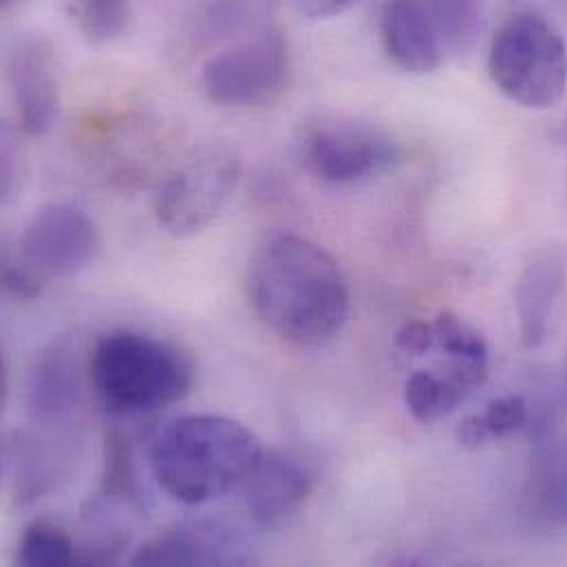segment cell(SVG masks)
<instances>
[{
    "mask_svg": "<svg viewBox=\"0 0 567 567\" xmlns=\"http://www.w3.org/2000/svg\"><path fill=\"white\" fill-rule=\"evenodd\" d=\"M248 298L281 340L305 349L336 338L351 309L333 257L296 235H277L257 250L248 268Z\"/></svg>",
    "mask_w": 567,
    "mask_h": 567,
    "instance_id": "cell-1",
    "label": "cell"
},
{
    "mask_svg": "<svg viewBox=\"0 0 567 567\" xmlns=\"http://www.w3.org/2000/svg\"><path fill=\"white\" fill-rule=\"evenodd\" d=\"M264 446L241 422L226 415H186L153 444L157 484L186 506L215 502L246 484Z\"/></svg>",
    "mask_w": 567,
    "mask_h": 567,
    "instance_id": "cell-2",
    "label": "cell"
},
{
    "mask_svg": "<svg viewBox=\"0 0 567 567\" xmlns=\"http://www.w3.org/2000/svg\"><path fill=\"white\" fill-rule=\"evenodd\" d=\"M89 373L102 406L111 415L128 417L184 400L195 380V364L173 342L122 329L95 342Z\"/></svg>",
    "mask_w": 567,
    "mask_h": 567,
    "instance_id": "cell-3",
    "label": "cell"
},
{
    "mask_svg": "<svg viewBox=\"0 0 567 567\" xmlns=\"http://www.w3.org/2000/svg\"><path fill=\"white\" fill-rule=\"evenodd\" d=\"M488 73L513 102L546 111L567 91V47L559 29L533 11L515 13L493 38Z\"/></svg>",
    "mask_w": 567,
    "mask_h": 567,
    "instance_id": "cell-4",
    "label": "cell"
},
{
    "mask_svg": "<svg viewBox=\"0 0 567 567\" xmlns=\"http://www.w3.org/2000/svg\"><path fill=\"white\" fill-rule=\"evenodd\" d=\"M241 155L228 144L195 148L162 184L157 224L173 237H193L224 210L241 179Z\"/></svg>",
    "mask_w": 567,
    "mask_h": 567,
    "instance_id": "cell-5",
    "label": "cell"
},
{
    "mask_svg": "<svg viewBox=\"0 0 567 567\" xmlns=\"http://www.w3.org/2000/svg\"><path fill=\"white\" fill-rule=\"evenodd\" d=\"M289 53L284 35L266 29L213 55L202 71L204 91L221 106L257 109L284 95Z\"/></svg>",
    "mask_w": 567,
    "mask_h": 567,
    "instance_id": "cell-6",
    "label": "cell"
},
{
    "mask_svg": "<svg viewBox=\"0 0 567 567\" xmlns=\"http://www.w3.org/2000/svg\"><path fill=\"white\" fill-rule=\"evenodd\" d=\"M302 159L307 171L324 184H355L386 173L400 159V148L373 126L331 122L305 137Z\"/></svg>",
    "mask_w": 567,
    "mask_h": 567,
    "instance_id": "cell-7",
    "label": "cell"
},
{
    "mask_svg": "<svg viewBox=\"0 0 567 567\" xmlns=\"http://www.w3.org/2000/svg\"><path fill=\"white\" fill-rule=\"evenodd\" d=\"M102 239L93 219L71 204H49L27 224L22 259L42 277H73L95 264Z\"/></svg>",
    "mask_w": 567,
    "mask_h": 567,
    "instance_id": "cell-8",
    "label": "cell"
},
{
    "mask_svg": "<svg viewBox=\"0 0 567 567\" xmlns=\"http://www.w3.org/2000/svg\"><path fill=\"white\" fill-rule=\"evenodd\" d=\"M7 80L20 126L27 135H47L60 109L55 51L42 35H22L7 58Z\"/></svg>",
    "mask_w": 567,
    "mask_h": 567,
    "instance_id": "cell-9",
    "label": "cell"
},
{
    "mask_svg": "<svg viewBox=\"0 0 567 567\" xmlns=\"http://www.w3.org/2000/svg\"><path fill=\"white\" fill-rule=\"evenodd\" d=\"M246 561L239 537L213 522L175 524L151 537L131 557L133 566H228Z\"/></svg>",
    "mask_w": 567,
    "mask_h": 567,
    "instance_id": "cell-10",
    "label": "cell"
},
{
    "mask_svg": "<svg viewBox=\"0 0 567 567\" xmlns=\"http://www.w3.org/2000/svg\"><path fill=\"white\" fill-rule=\"evenodd\" d=\"M567 284V255L561 246H546L533 255L515 285L519 333L528 349L542 347L553 333Z\"/></svg>",
    "mask_w": 567,
    "mask_h": 567,
    "instance_id": "cell-11",
    "label": "cell"
},
{
    "mask_svg": "<svg viewBox=\"0 0 567 567\" xmlns=\"http://www.w3.org/2000/svg\"><path fill=\"white\" fill-rule=\"evenodd\" d=\"M313 477L307 466L281 451H264L246 480V504L264 528L287 524L309 499Z\"/></svg>",
    "mask_w": 567,
    "mask_h": 567,
    "instance_id": "cell-12",
    "label": "cell"
},
{
    "mask_svg": "<svg viewBox=\"0 0 567 567\" xmlns=\"http://www.w3.org/2000/svg\"><path fill=\"white\" fill-rule=\"evenodd\" d=\"M75 457V435L64 424H33L18 433L13 464L20 504H31L51 493L69 473Z\"/></svg>",
    "mask_w": 567,
    "mask_h": 567,
    "instance_id": "cell-13",
    "label": "cell"
},
{
    "mask_svg": "<svg viewBox=\"0 0 567 567\" xmlns=\"http://www.w3.org/2000/svg\"><path fill=\"white\" fill-rule=\"evenodd\" d=\"M80 362L66 338L42 349L27 384V411L33 424H66L80 402Z\"/></svg>",
    "mask_w": 567,
    "mask_h": 567,
    "instance_id": "cell-14",
    "label": "cell"
},
{
    "mask_svg": "<svg viewBox=\"0 0 567 567\" xmlns=\"http://www.w3.org/2000/svg\"><path fill=\"white\" fill-rule=\"evenodd\" d=\"M488 378V364L449 358L442 369H417L406 380L404 404L409 413L433 424L462 406Z\"/></svg>",
    "mask_w": 567,
    "mask_h": 567,
    "instance_id": "cell-15",
    "label": "cell"
},
{
    "mask_svg": "<svg viewBox=\"0 0 567 567\" xmlns=\"http://www.w3.org/2000/svg\"><path fill=\"white\" fill-rule=\"evenodd\" d=\"M382 42L404 71L431 73L446 60L433 40L417 0H391L382 13Z\"/></svg>",
    "mask_w": 567,
    "mask_h": 567,
    "instance_id": "cell-16",
    "label": "cell"
},
{
    "mask_svg": "<svg viewBox=\"0 0 567 567\" xmlns=\"http://www.w3.org/2000/svg\"><path fill=\"white\" fill-rule=\"evenodd\" d=\"M424 22L444 58L473 47L482 29L484 0H417Z\"/></svg>",
    "mask_w": 567,
    "mask_h": 567,
    "instance_id": "cell-17",
    "label": "cell"
},
{
    "mask_svg": "<svg viewBox=\"0 0 567 567\" xmlns=\"http://www.w3.org/2000/svg\"><path fill=\"white\" fill-rule=\"evenodd\" d=\"M18 564L27 567H64L78 564L73 537L44 519L31 522L18 544Z\"/></svg>",
    "mask_w": 567,
    "mask_h": 567,
    "instance_id": "cell-18",
    "label": "cell"
},
{
    "mask_svg": "<svg viewBox=\"0 0 567 567\" xmlns=\"http://www.w3.org/2000/svg\"><path fill=\"white\" fill-rule=\"evenodd\" d=\"M66 11L75 29L95 44L124 35L133 18L128 0H66Z\"/></svg>",
    "mask_w": 567,
    "mask_h": 567,
    "instance_id": "cell-19",
    "label": "cell"
},
{
    "mask_svg": "<svg viewBox=\"0 0 567 567\" xmlns=\"http://www.w3.org/2000/svg\"><path fill=\"white\" fill-rule=\"evenodd\" d=\"M435 347L453 360H468L477 364H488L491 351L488 342L477 327L457 316L455 311H440L433 320Z\"/></svg>",
    "mask_w": 567,
    "mask_h": 567,
    "instance_id": "cell-20",
    "label": "cell"
},
{
    "mask_svg": "<svg viewBox=\"0 0 567 567\" xmlns=\"http://www.w3.org/2000/svg\"><path fill=\"white\" fill-rule=\"evenodd\" d=\"M533 508L550 524H567V457L542 466L533 482Z\"/></svg>",
    "mask_w": 567,
    "mask_h": 567,
    "instance_id": "cell-21",
    "label": "cell"
},
{
    "mask_svg": "<svg viewBox=\"0 0 567 567\" xmlns=\"http://www.w3.org/2000/svg\"><path fill=\"white\" fill-rule=\"evenodd\" d=\"M104 495L117 497L126 504H140V491H137L131 446H128V440H124L120 433H113L106 440Z\"/></svg>",
    "mask_w": 567,
    "mask_h": 567,
    "instance_id": "cell-22",
    "label": "cell"
},
{
    "mask_svg": "<svg viewBox=\"0 0 567 567\" xmlns=\"http://www.w3.org/2000/svg\"><path fill=\"white\" fill-rule=\"evenodd\" d=\"M482 420L488 429L491 440L508 437L526 426L528 422V402L522 395H504L488 404L482 413Z\"/></svg>",
    "mask_w": 567,
    "mask_h": 567,
    "instance_id": "cell-23",
    "label": "cell"
},
{
    "mask_svg": "<svg viewBox=\"0 0 567 567\" xmlns=\"http://www.w3.org/2000/svg\"><path fill=\"white\" fill-rule=\"evenodd\" d=\"M42 275L24 266H4L2 287L16 300H35L42 293Z\"/></svg>",
    "mask_w": 567,
    "mask_h": 567,
    "instance_id": "cell-24",
    "label": "cell"
},
{
    "mask_svg": "<svg viewBox=\"0 0 567 567\" xmlns=\"http://www.w3.org/2000/svg\"><path fill=\"white\" fill-rule=\"evenodd\" d=\"M395 347L404 353L422 355L435 349V329L433 322L424 320H409L395 333Z\"/></svg>",
    "mask_w": 567,
    "mask_h": 567,
    "instance_id": "cell-25",
    "label": "cell"
},
{
    "mask_svg": "<svg viewBox=\"0 0 567 567\" xmlns=\"http://www.w3.org/2000/svg\"><path fill=\"white\" fill-rule=\"evenodd\" d=\"M291 2L302 16L311 20H327L349 11L358 0H291Z\"/></svg>",
    "mask_w": 567,
    "mask_h": 567,
    "instance_id": "cell-26",
    "label": "cell"
},
{
    "mask_svg": "<svg viewBox=\"0 0 567 567\" xmlns=\"http://www.w3.org/2000/svg\"><path fill=\"white\" fill-rule=\"evenodd\" d=\"M455 437L460 442L462 449L466 451H477L482 449L486 442H491V435H488V429L482 420V415H468L460 422L457 431H455Z\"/></svg>",
    "mask_w": 567,
    "mask_h": 567,
    "instance_id": "cell-27",
    "label": "cell"
},
{
    "mask_svg": "<svg viewBox=\"0 0 567 567\" xmlns=\"http://www.w3.org/2000/svg\"><path fill=\"white\" fill-rule=\"evenodd\" d=\"M11 2H13V0H2V4H4V7H7V4H11Z\"/></svg>",
    "mask_w": 567,
    "mask_h": 567,
    "instance_id": "cell-28",
    "label": "cell"
}]
</instances>
